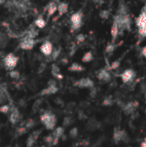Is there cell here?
Instances as JSON below:
<instances>
[{
	"label": "cell",
	"instance_id": "6da1fadb",
	"mask_svg": "<svg viewBox=\"0 0 146 147\" xmlns=\"http://www.w3.org/2000/svg\"><path fill=\"white\" fill-rule=\"evenodd\" d=\"M114 21L117 23L120 29V31L123 32L124 30H131L132 19L125 4L120 6L117 14L114 17Z\"/></svg>",
	"mask_w": 146,
	"mask_h": 147
},
{
	"label": "cell",
	"instance_id": "7a4b0ae2",
	"mask_svg": "<svg viewBox=\"0 0 146 147\" xmlns=\"http://www.w3.org/2000/svg\"><path fill=\"white\" fill-rule=\"evenodd\" d=\"M40 122L43 124V126L46 127V130H53L55 129L56 124H57V117L56 115L50 112V111H44L40 116Z\"/></svg>",
	"mask_w": 146,
	"mask_h": 147
},
{
	"label": "cell",
	"instance_id": "3957f363",
	"mask_svg": "<svg viewBox=\"0 0 146 147\" xmlns=\"http://www.w3.org/2000/svg\"><path fill=\"white\" fill-rule=\"evenodd\" d=\"M83 12L82 9H79L73 13L71 16V28L72 31H77L83 25Z\"/></svg>",
	"mask_w": 146,
	"mask_h": 147
},
{
	"label": "cell",
	"instance_id": "277c9868",
	"mask_svg": "<svg viewBox=\"0 0 146 147\" xmlns=\"http://www.w3.org/2000/svg\"><path fill=\"white\" fill-rule=\"evenodd\" d=\"M136 26L139 29V34L142 37H146V9H144L139 16L136 18Z\"/></svg>",
	"mask_w": 146,
	"mask_h": 147
},
{
	"label": "cell",
	"instance_id": "5b68a950",
	"mask_svg": "<svg viewBox=\"0 0 146 147\" xmlns=\"http://www.w3.org/2000/svg\"><path fill=\"white\" fill-rule=\"evenodd\" d=\"M18 61H19L18 57L16 55H15L14 53H9L7 55H5V57L3 58V64L4 68L7 71H11V70H14L16 67V65L18 64Z\"/></svg>",
	"mask_w": 146,
	"mask_h": 147
},
{
	"label": "cell",
	"instance_id": "8992f818",
	"mask_svg": "<svg viewBox=\"0 0 146 147\" xmlns=\"http://www.w3.org/2000/svg\"><path fill=\"white\" fill-rule=\"evenodd\" d=\"M113 139L115 144H119L120 141H123L125 143L129 142L130 138L127 134V133L125 130H121L119 127H115L114 130V135Z\"/></svg>",
	"mask_w": 146,
	"mask_h": 147
},
{
	"label": "cell",
	"instance_id": "52a82bcc",
	"mask_svg": "<svg viewBox=\"0 0 146 147\" xmlns=\"http://www.w3.org/2000/svg\"><path fill=\"white\" fill-rule=\"evenodd\" d=\"M58 91H59V88L57 86L56 81L53 80V79H51L47 83V87L43 89L38 94V96H51V95L56 94Z\"/></svg>",
	"mask_w": 146,
	"mask_h": 147
},
{
	"label": "cell",
	"instance_id": "ba28073f",
	"mask_svg": "<svg viewBox=\"0 0 146 147\" xmlns=\"http://www.w3.org/2000/svg\"><path fill=\"white\" fill-rule=\"evenodd\" d=\"M73 85L79 89H92L95 86V83L89 78H82L76 81Z\"/></svg>",
	"mask_w": 146,
	"mask_h": 147
},
{
	"label": "cell",
	"instance_id": "9c48e42d",
	"mask_svg": "<svg viewBox=\"0 0 146 147\" xmlns=\"http://www.w3.org/2000/svg\"><path fill=\"white\" fill-rule=\"evenodd\" d=\"M124 84H131L136 78V71L133 69H126L120 75Z\"/></svg>",
	"mask_w": 146,
	"mask_h": 147
},
{
	"label": "cell",
	"instance_id": "30bf717a",
	"mask_svg": "<svg viewBox=\"0 0 146 147\" xmlns=\"http://www.w3.org/2000/svg\"><path fill=\"white\" fill-rule=\"evenodd\" d=\"M34 45H35L34 39L30 38V37H28V36L27 35V36H25V37L21 40L20 47H21V49H22V50L28 51V50H32V49L34 47Z\"/></svg>",
	"mask_w": 146,
	"mask_h": 147
},
{
	"label": "cell",
	"instance_id": "8fae6325",
	"mask_svg": "<svg viewBox=\"0 0 146 147\" xmlns=\"http://www.w3.org/2000/svg\"><path fill=\"white\" fill-rule=\"evenodd\" d=\"M40 53L45 56V57H50L52 51H53V45L50 40H46L44 41L40 47Z\"/></svg>",
	"mask_w": 146,
	"mask_h": 147
},
{
	"label": "cell",
	"instance_id": "7c38bea8",
	"mask_svg": "<svg viewBox=\"0 0 146 147\" xmlns=\"http://www.w3.org/2000/svg\"><path fill=\"white\" fill-rule=\"evenodd\" d=\"M42 130L41 129H37L35 131H34L33 133H31L28 137L26 140V146L27 147H33L34 146L35 142L37 141V140L39 139L40 134H41Z\"/></svg>",
	"mask_w": 146,
	"mask_h": 147
},
{
	"label": "cell",
	"instance_id": "4fadbf2b",
	"mask_svg": "<svg viewBox=\"0 0 146 147\" xmlns=\"http://www.w3.org/2000/svg\"><path fill=\"white\" fill-rule=\"evenodd\" d=\"M96 78L98 80L104 82V83H109L112 79V76L110 72L106 68H102L96 72Z\"/></svg>",
	"mask_w": 146,
	"mask_h": 147
},
{
	"label": "cell",
	"instance_id": "5bb4252c",
	"mask_svg": "<svg viewBox=\"0 0 146 147\" xmlns=\"http://www.w3.org/2000/svg\"><path fill=\"white\" fill-rule=\"evenodd\" d=\"M139 106V103L138 101H132V102H129L128 103L124 104V106L122 107V110L126 115H132L137 110Z\"/></svg>",
	"mask_w": 146,
	"mask_h": 147
},
{
	"label": "cell",
	"instance_id": "9a60e30c",
	"mask_svg": "<svg viewBox=\"0 0 146 147\" xmlns=\"http://www.w3.org/2000/svg\"><path fill=\"white\" fill-rule=\"evenodd\" d=\"M9 122L13 125L17 124L20 120H21V114L20 111L18 110L17 108L15 107H11V109L9 111Z\"/></svg>",
	"mask_w": 146,
	"mask_h": 147
},
{
	"label": "cell",
	"instance_id": "2e32d148",
	"mask_svg": "<svg viewBox=\"0 0 146 147\" xmlns=\"http://www.w3.org/2000/svg\"><path fill=\"white\" fill-rule=\"evenodd\" d=\"M102 127V124L100 121H98L97 120L91 118L89 119L87 123H86V129L89 132H94L96 131L98 129H100V127Z\"/></svg>",
	"mask_w": 146,
	"mask_h": 147
},
{
	"label": "cell",
	"instance_id": "e0dca14e",
	"mask_svg": "<svg viewBox=\"0 0 146 147\" xmlns=\"http://www.w3.org/2000/svg\"><path fill=\"white\" fill-rule=\"evenodd\" d=\"M69 9V4L66 2L61 1L58 3V9L57 11L59 12V16H62L63 15L66 14Z\"/></svg>",
	"mask_w": 146,
	"mask_h": 147
},
{
	"label": "cell",
	"instance_id": "ac0fdd59",
	"mask_svg": "<svg viewBox=\"0 0 146 147\" xmlns=\"http://www.w3.org/2000/svg\"><path fill=\"white\" fill-rule=\"evenodd\" d=\"M119 34H120L119 27H118L117 23L114 21L113 24H112V27H111V38H112L111 42H115V40L118 38Z\"/></svg>",
	"mask_w": 146,
	"mask_h": 147
},
{
	"label": "cell",
	"instance_id": "d6986e66",
	"mask_svg": "<svg viewBox=\"0 0 146 147\" xmlns=\"http://www.w3.org/2000/svg\"><path fill=\"white\" fill-rule=\"evenodd\" d=\"M84 70H85V67L77 62L71 63V65L68 68V71L71 72H81V71H83Z\"/></svg>",
	"mask_w": 146,
	"mask_h": 147
},
{
	"label": "cell",
	"instance_id": "ffe728a7",
	"mask_svg": "<svg viewBox=\"0 0 146 147\" xmlns=\"http://www.w3.org/2000/svg\"><path fill=\"white\" fill-rule=\"evenodd\" d=\"M57 9H58V3L52 1L47 7V17L49 18V17L52 16L55 14V12L57 11Z\"/></svg>",
	"mask_w": 146,
	"mask_h": 147
},
{
	"label": "cell",
	"instance_id": "44dd1931",
	"mask_svg": "<svg viewBox=\"0 0 146 147\" xmlns=\"http://www.w3.org/2000/svg\"><path fill=\"white\" fill-rule=\"evenodd\" d=\"M9 42V37L7 34L2 31H0V48H3Z\"/></svg>",
	"mask_w": 146,
	"mask_h": 147
},
{
	"label": "cell",
	"instance_id": "7402d4cb",
	"mask_svg": "<svg viewBox=\"0 0 146 147\" xmlns=\"http://www.w3.org/2000/svg\"><path fill=\"white\" fill-rule=\"evenodd\" d=\"M7 101H8V93L2 86H0V105L5 104Z\"/></svg>",
	"mask_w": 146,
	"mask_h": 147
},
{
	"label": "cell",
	"instance_id": "603a6c76",
	"mask_svg": "<svg viewBox=\"0 0 146 147\" xmlns=\"http://www.w3.org/2000/svg\"><path fill=\"white\" fill-rule=\"evenodd\" d=\"M93 59H94V55H93V53L91 51L86 52L83 54V56L82 57V62H83V63H89Z\"/></svg>",
	"mask_w": 146,
	"mask_h": 147
},
{
	"label": "cell",
	"instance_id": "cb8c5ba5",
	"mask_svg": "<svg viewBox=\"0 0 146 147\" xmlns=\"http://www.w3.org/2000/svg\"><path fill=\"white\" fill-rule=\"evenodd\" d=\"M64 133H65V129L63 127H58L56 129H53V133L52 134L53 137L55 138H58L60 140L61 137H63L64 135Z\"/></svg>",
	"mask_w": 146,
	"mask_h": 147
},
{
	"label": "cell",
	"instance_id": "d4e9b609",
	"mask_svg": "<svg viewBox=\"0 0 146 147\" xmlns=\"http://www.w3.org/2000/svg\"><path fill=\"white\" fill-rule=\"evenodd\" d=\"M34 25L38 28H44L46 25V21H45V19L41 16L38 17L37 19H35L34 21Z\"/></svg>",
	"mask_w": 146,
	"mask_h": 147
},
{
	"label": "cell",
	"instance_id": "484cf974",
	"mask_svg": "<svg viewBox=\"0 0 146 147\" xmlns=\"http://www.w3.org/2000/svg\"><path fill=\"white\" fill-rule=\"evenodd\" d=\"M52 74L57 79H62V78H63V76L60 74L59 69V67H58L56 65H52Z\"/></svg>",
	"mask_w": 146,
	"mask_h": 147
},
{
	"label": "cell",
	"instance_id": "4316f807",
	"mask_svg": "<svg viewBox=\"0 0 146 147\" xmlns=\"http://www.w3.org/2000/svg\"><path fill=\"white\" fill-rule=\"evenodd\" d=\"M114 100L113 99V96H108L107 97L104 98V100L102 101V105L103 106H106V107H110L112 105H114Z\"/></svg>",
	"mask_w": 146,
	"mask_h": 147
},
{
	"label": "cell",
	"instance_id": "83f0119b",
	"mask_svg": "<svg viewBox=\"0 0 146 147\" xmlns=\"http://www.w3.org/2000/svg\"><path fill=\"white\" fill-rule=\"evenodd\" d=\"M35 125H36V122H35V120H34V119H28V120H26V121L23 123V126H24L28 130L33 128Z\"/></svg>",
	"mask_w": 146,
	"mask_h": 147
},
{
	"label": "cell",
	"instance_id": "f1b7e54d",
	"mask_svg": "<svg viewBox=\"0 0 146 147\" xmlns=\"http://www.w3.org/2000/svg\"><path fill=\"white\" fill-rule=\"evenodd\" d=\"M41 104H42V100H41V99H37V100H35V102H34L33 107H32V111H33V112H37V111L40 109Z\"/></svg>",
	"mask_w": 146,
	"mask_h": 147
},
{
	"label": "cell",
	"instance_id": "f546056e",
	"mask_svg": "<svg viewBox=\"0 0 146 147\" xmlns=\"http://www.w3.org/2000/svg\"><path fill=\"white\" fill-rule=\"evenodd\" d=\"M99 16L102 20H108L110 16V11L108 9H102L100 11Z\"/></svg>",
	"mask_w": 146,
	"mask_h": 147
},
{
	"label": "cell",
	"instance_id": "4dcf8cb0",
	"mask_svg": "<svg viewBox=\"0 0 146 147\" xmlns=\"http://www.w3.org/2000/svg\"><path fill=\"white\" fill-rule=\"evenodd\" d=\"M9 77L12 78V79H15V80H16V79H19L20 78V72L17 71V70H11V71H9Z\"/></svg>",
	"mask_w": 146,
	"mask_h": 147
},
{
	"label": "cell",
	"instance_id": "1f68e13d",
	"mask_svg": "<svg viewBox=\"0 0 146 147\" xmlns=\"http://www.w3.org/2000/svg\"><path fill=\"white\" fill-rule=\"evenodd\" d=\"M11 109V106L9 104H3L0 106V112L2 114H8Z\"/></svg>",
	"mask_w": 146,
	"mask_h": 147
},
{
	"label": "cell",
	"instance_id": "d6a6232c",
	"mask_svg": "<svg viewBox=\"0 0 146 147\" xmlns=\"http://www.w3.org/2000/svg\"><path fill=\"white\" fill-rule=\"evenodd\" d=\"M116 47H117V45L115 44V42H111V43H109L107 46V47H106V53H113L115 50Z\"/></svg>",
	"mask_w": 146,
	"mask_h": 147
},
{
	"label": "cell",
	"instance_id": "836d02e7",
	"mask_svg": "<svg viewBox=\"0 0 146 147\" xmlns=\"http://www.w3.org/2000/svg\"><path fill=\"white\" fill-rule=\"evenodd\" d=\"M72 122H73V120H72L71 117H70V116H65V117L64 118V120H63V127H69V126H71V125L72 124Z\"/></svg>",
	"mask_w": 146,
	"mask_h": 147
},
{
	"label": "cell",
	"instance_id": "e575fe53",
	"mask_svg": "<svg viewBox=\"0 0 146 147\" xmlns=\"http://www.w3.org/2000/svg\"><path fill=\"white\" fill-rule=\"evenodd\" d=\"M16 134H17V136H21V135H23V134H25L27 132H28V129L23 126V125H22V126H20L19 127H17V129H16Z\"/></svg>",
	"mask_w": 146,
	"mask_h": 147
},
{
	"label": "cell",
	"instance_id": "d590c367",
	"mask_svg": "<svg viewBox=\"0 0 146 147\" xmlns=\"http://www.w3.org/2000/svg\"><path fill=\"white\" fill-rule=\"evenodd\" d=\"M53 140H54V137L52 136V134H49V135H47V136H46V137L44 138V141H45L46 144L48 145V146H52V144H53Z\"/></svg>",
	"mask_w": 146,
	"mask_h": 147
},
{
	"label": "cell",
	"instance_id": "8d00e7d4",
	"mask_svg": "<svg viewBox=\"0 0 146 147\" xmlns=\"http://www.w3.org/2000/svg\"><path fill=\"white\" fill-rule=\"evenodd\" d=\"M78 135V129L77 127H72L69 132V136L71 139H76Z\"/></svg>",
	"mask_w": 146,
	"mask_h": 147
},
{
	"label": "cell",
	"instance_id": "74e56055",
	"mask_svg": "<svg viewBox=\"0 0 146 147\" xmlns=\"http://www.w3.org/2000/svg\"><path fill=\"white\" fill-rule=\"evenodd\" d=\"M120 61H121V58H120V59L114 60V62H112V64H111V65H110V68H111L112 70H116V69H118V68L120 67Z\"/></svg>",
	"mask_w": 146,
	"mask_h": 147
},
{
	"label": "cell",
	"instance_id": "f35d334b",
	"mask_svg": "<svg viewBox=\"0 0 146 147\" xmlns=\"http://www.w3.org/2000/svg\"><path fill=\"white\" fill-rule=\"evenodd\" d=\"M77 40L78 42H83L85 40V35L83 34H79L77 35Z\"/></svg>",
	"mask_w": 146,
	"mask_h": 147
},
{
	"label": "cell",
	"instance_id": "ab89813d",
	"mask_svg": "<svg viewBox=\"0 0 146 147\" xmlns=\"http://www.w3.org/2000/svg\"><path fill=\"white\" fill-rule=\"evenodd\" d=\"M78 118L80 120H85V119H87V116H86V115L84 114L83 111L79 110V112H78Z\"/></svg>",
	"mask_w": 146,
	"mask_h": 147
},
{
	"label": "cell",
	"instance_id": "60d3db41",
	"mask_svg": "<svg viewBox=\"0 0 146 147\" xmlns=\"http://www.w3.org/2000/svg\"><path fill=\"white\" fill-rule=\"evenodd\" d=\"M141 54L143 55V57H145L146 59V46L143 47V48L141 50Z\"/></svg>",
	"mask_w": 146,
	"mask_h": 147
},
{
	"label": "cell",
	"instance_id": "b9f144b4",
	"mask_svg": "<svg viewBox=\"0 0 146 147\" xmlns=\"http://www.w3.org/2000/svg\"><path fill=\"white\" fill-rule=\"evenodd\" d=\"M140 147H146V141L142 142V143H141V145H140Z\"/></svg>",
	"mask_w": 146,
	"mask_h": 147
},
{
	"label": "cell",
	"instance_id": "7bdbcfd3",
	"mask_svg": "<svg viewBox=\"0 0 146 147\" xmlns=\"http://www.w3.org/2000/svg\"><path fill=\"white\" fill-rule=\"evenodd\" d=\"M94 2L96 3H102L103 2V0H94Z\"/></svg>",
	"mask_w": 146,
	"mask_h": 147
},
{
	"label": "cell",
	"instance_id": "ee69618b",
	"mask_svg": "<svg viewBox=\"0 0 146 147\" xmlns=\"http://www.w3.org/2000/svg\"><path fill=\"white\" fill-rule=\"evenodd\" d=\"M6 1H7V0H0V5H1V4H3Z\"/></svg>",
	"mask_w": 146,
	"mask_h": 147
},
{
	"label": "cell",
	"instance_id": "f6af8a7d",
	"mask_svg": "<svg viewBox=\"0 0 146 147\" xmlns=\"http://www.w3.org/2000/svg\"><path fill=\"white\" fill-rule=\"evenodd\" d=\"M52 1H53V2H56V3H59L60 0H52Z\"/></svg>",
	"mask_w": 146,
	"mask_h": 147
},
{
	"label": "cell",
	"instance_id": "bcb514c9",
	"mask_svg": "<svg viewBox=\"0 0 146 147\" xmlns=\"http://www.w3.org/2000/svg\"><path fill=\"white\" fill-rule=\"evenodd\" d=\"M14 147H20V146H19V145H17V144H16V145H15V146Z\"/></svg>",
	"mask_w": 146,
	"mask_h": 147
},
{
	"label": "cell",
	"instance_id": "7dc6e473",
	"mask_svg": "<svg viewBox=\"0 0 146 147\" xmlns=\"http://www.w3.org/2000/svg\"><path fill=\"white\" fill-rule=\"evenodd\" d=\"M40 147H51V146H40Z\"/></svg>",
	"mask_w": 146,
	"mask_h": 147
},
{
	"label": "cell",
	"instance_id": "c3c4849f",
	"mask_svg": "<svg viewBox=\"0 0 146 147\" xmlns=\"http://www.w3.org/2000/svg\"><path fill=\"white\" fill-rule=\"evenodd\" d=\"M145 102H146V93H145Z\"/></svg>",
	"mask_w": 146,
	"mask_h": 147
},
{
	"label": "cell",
	"instance_id": "681fc988",
	"mask_svg": "<svg viewBox=\"0 0 146 147\" xmlns=\"http://www.w3.org/2000/svg\"><path fill=\"white\" fill-rule=\"evenodd\" d=\"M139 1H145V0H139Z\"/></svg>",
	"mask_w": 146,
	"mask_h": 147
},
{
	"label": "cell",
	"instance_id": "f907efd6",
	"mask_svg": "<svg viewBox=\"0 0 146 147\" xmlns=\"http://www.w3.org/2000/svg\"><path fill=\"white\" fill-rule=\"evenodd\" d=\"M145 141H146V138H145Z\"/></svg>",
	"mask_w": 146,
	"mask_h": 147
},
{
	"label": "cell",
	"instance_id": "816d5d0a",
	"mask_svg": "<svg viewBox=\"0 0 146 147\" xmlns=\"http://www.w3.org/2000/svg\"><path fill=\"white\" fill-rule=\"evenodd\" d=\"M8 147H10V146H8Z\"/></svg>",
	"mask_w": 146,
	"mask_h": 147
},
{
	"label": "cell",
	"instance_id": "f5cc1de1",
	"mask_svg": "<svg viewBox=\"0 0 146 147\" xmlns=\"http://www.w3.org/2000/svg\"><path fill=\"white\" fill-rule=\"evenodd\" d=\"M145 114H146V109H145Z\"/></svg>",
	"mask_w": 146,
	"mask_h": 147
},
{
	"label": "cell",
	"instance_id": "db71d44e",
	"mask_svg": "<svg viewBox=\"0 0 146 147\" xmlns=\"http://www.w3.org/2000/svg\"><path fill=\"white\" fill-rule=\"evenodd\" d=\"M127 147H131V146H127Z\"/></svg>",
	"mask_w": 146,
	"mask_h": 147
}]
</instances>
